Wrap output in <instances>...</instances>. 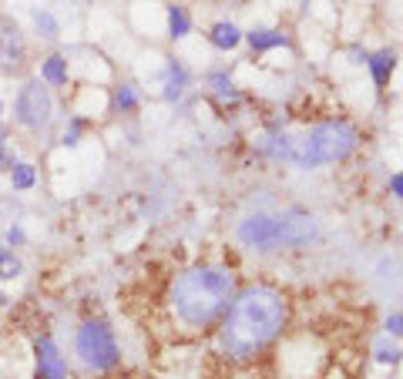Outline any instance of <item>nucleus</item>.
I'll return each mask as SVG.
<instances>
[{
    "mask_svg": "<svg viewBox=\"0 0 403 379\" xmlns=\"http://www.w3.org/2000/svg\"><path fill=\"white\" fill-rule=\"evenodd\" d=\"M286 326V295L272 286H249L229 302L222 346L235 359L259 356Z\"/></svg>",
    "mask_w": 403,
    "mask_h": 379,
    "instance_id": "nucleus-1",
    "label": "nucleus"
},
{
    "mask_svg": "<svg viewBox=\"0 0 403 379\" xmlns=\"http://www.w3.org/2000/svg\"><path fill=\"white\" fill-rule=\"evenodd\" d=\"M235 275L229 269H218V265L188 269L171 286V309L185 326H209L229 309Z\"/></svg>",
    "mask_w": 403,
    "mask_h": 379,
    "instance_id": "nucleus-2",
    "label": "nucleus"
},
{
    "mask_svg": "<svg viewBox=\"0 0 403 379\" xmlns=\"http://www.w3.org/2000/svg\"><path fill=\"white\" fill-rule=\"evenodd\" d=\"M357 128L346 121H326L316 124L310 135H303L299 141H289V161L299 168H316V165H333L350 158L357 148Z\"/></svg>",
    "mask_w": 403,
    "mask_h": 379,
    "instance_id": "nucleus-3",
    "label": "nucleus"
},
{
    "mask_svg": "<svg viewBox=\"0 0 403 379\" xmlns=\"http://www.w3.org/2000/svg\"><path fill=\"white\" fill-rule=\"evenodd\" d=\"M78 356L84 359V366H91V369H111V366H118V359H121L118 343H114V333H111L105 322H88V326H81Z\"/></svg>",
    "mask_w": 403,
    "mask_h": 379,
    "instance_id": "nucleus-4",
    "label": "nucleus"
},
{
    "mask_svg": "<svg viewBox=\"0 0 403 379\" xmlns=\"http://www.w3.org/2000/svg\"><path fill=\"white\" fill-rule=\"evenodd\" d=\"M239 239L256 252H276V248H282V225L276 215L256 212L239 225Z\"/></svg>",
    "mask_w": 403,
    "mask_h": 379,
    "instance_id": "nucleus-5",
    "label": "nucleus"
},
{
    "mask_svg": "<svg viewBox=\"0 0 403 379\" xmlns=\"http://www.w3.org/2000/svg\"><path fill=\"white\" fill-rule=\"evenodd\" d=\"M14 118L24 128L47 124V118H51V94H47V88H41V81H31V84L20 88L17 105H14Z\"/></svg>",
    "mask_w": 403,
    "mask_h": 379,
    "instance_id": "nucleus-6",
    "label": "nucleus"
},
{
    "mask_svg": "<svg viewBox=\"0 0 403 379\" xmlns=\"http://www.w3.org/2000/svg\"><path fill=\"white\" fill-rule=\"evenodd\" d=\"M279 225H282V245H289V248H299L316 235V218L299 212V208L279 215Z\"/></svg>",
    "mask_w": 403,
    "mask_h": 379,
    "instance_id": "nucleus-7",
    "label": "nucleus"
},
{
    "mask_svg": "<svg viewBox=\"0 0 403 379\" xmlns=\"http://www.w3.org/2000/svg\"><path fill=\"white\" fill-rule=\"evenodd\" d=\"M64 373H67V363L61 359L58 346L47 335H41L37 339V379H64Z\"/></svg>",
    "mask_w": 403,
    "mask_h": 379,
    "instance_id": "nucleus-8",
    "label": "nucleus"
},
{
    "mask_svg": "<svg viewBox=\"0 0 403 379\" xmlns=\"http://www.w3.org/2000/svg\"><path fill=\"white\" fill-rule=\"evenodd\" d=\"M212 44L216 47H222V51H229V47H235L239 41H242V34H239V27L235 24H229V20H218L216 27H212Z\"/></svg>",
    "mask_w": 403,
    "mask_h": 379,
    "instance_id": "nucleus-9",
    "label": "nucleus"
},
{
    "mask_svg": "<svg viewBox=\"0 0 403 379\" xmlns=\"http://www.w3.org/2000/svg\"><path fill=\"white\" fill-rule=\"evenodd\" d=\"M249 44L256 47V51L282 47V44H286V34H276V31H252V34H249Z\"/></svg>",
    "mask_w": 403,
    "mask_h": 379,
    "instance_id": "nucleus-10",
    "label": "nucleus"
},
{
    "mask_svg": "<svg viewBox=\"0 0 403 379\" xmlns=\"http://www.w3.org/2000/svg\"><path fill=\"white\" fill-rule=\"evenodd\" d=\"M370 67H373V77H376V84H387L390 71H393V54H390V51H380V54H376V58L370 61Z\"/></svg>",
    "mask_w": 403,
    "mask_h": 379,
    "instance_id": "nucleus-11",
    "label": "nucleus"
},
{
    "mask_svg": "<svg viewBox=\"0 0 403 379\" xmlns=\"http://www.w3.org/2000/svg\"><path fill=\"white\" fill-rule=\"evenodd\" d=\"M44 77L51 81V84H64V81H67V71H64L61 58H51V61L44 64Z\"/></svg>",
    "mask_w": 403,
    "mask_h": 379,
    "instance_id": "nucleus-12",
    "label": "nucleus"
},
{
    "mask_svg": "<svg viewBox=\"0 0 403 379\" xmlns=\"http://www.w3.org/2000/svg\"><path fill=\"white\" fill-rule=\"evenodd\" d=\"M182 84H185V71H182L178 64H171V67H169V88H165V94H169V98H178V94H182Z\"/></svg>",
    "mask_w": 403,
    "mask_h": 379,
    "instance_id": "nucleus-13",
    "label": "nucleus"
},
{
    "mask_svg": "<svg viewBox=\"0 0 403 379\" xmlns=\"http://www.w3.org/2000/svg\"><path fill=\"white\" fill-rule=\"evenodd\" d=\"M171 37H185V31H188V17H185V11L182 7H171Z\"/></svg>",
    "mask_w": 403,
    "mask_h": 379,
    "instance_id": "nucleus-14",
    "label": "nucleus"
},
{
    "mask_svg": "<svg viewBox=\"0 0 403 379\" xmlns=\"http://www.w3.org/2000/svg\"><path fill=\"white\" fill-rule=\"evenodd\" d=\"M31 185H34V168L17 165L14 168V188H31Z\"/></svg>",
    "mask_w": 403,
    "mask_h": 379,
    "instance_id": "nucleus-15",
    "label": "nucleus"
},
{
    "mask_svg": "<svg viewBox=\"0 0 403 379\" xmlns=\"http://www.w3.org/2000/svg\"><path fill=\"white\" fill-rule=\"evenodd\" d=\"M34 20H37V31H44V37H54V31H58L54 17L44 14V11H37V14H34Z\"/></svg>",
    "mask_w": 403,
    "mask_h": 379,
    "instance_id": "nucleus-16",
    "label": "nucleus"
},
{
    "mask_svg": "<svg viewBox=\"0 0 403 379\" xmlns=\"http://www.w3.org/2000/svg\"><path fill=\"white\" fill-rule=\"evenodd\" d=\"M17 272H20V262H17V258H11V255H4V252H0V275H4V279H14Z\"/></svg>",
    "mask_w": 403,
    "mask_h": 379,
    "instance_id": "nucleus-17",
    "label": "nucleus"
},
{
    "mask_svg": "<svg viewBox=\"0 0 403 379\" xmlns=\"http://www.w3.org/2000/svg\"><path fill=\"white\" fill-rule=\"evenodd\" d=\"M212 84H216V91H218V94H229V98H235L232 81H229L225 74H216V77H212Z\"/></svg>",
    "mask_w": 403,
    "mask_h": 379,
    "instance_id": "nucleus-18",
    "label": "nucleus"
},
{
    "mask_svg": "<svg viewBox=\"0 0 403 379\" xmlns=\"http://www.w3.org/2000/svg\"><path fill=\"white\" fill-rule=\"evenodd\" d=\"M376 352H380V363H397V356H400V352H397V346H390V349H387V343L376 349Z\"/></svg>",
    "mask_w": 403,
    "mask_h": 379,
    "instance_id": "nucleus-19",
    "label": "nucleus"
},
{
    "mask_svg": "<svg viewBox=\"0 0 403 379\" xmlns=\"http://www.w3.org/2000/svg\"><path fill=\"white\" fill-rule=\"evenodd\" d=\"M118 105H121V107H131V105H135V94H131V88H124V91L118 94Z\"/></svg>",
    "mask_w": 403,
    "mask_h": 379,
    "instance_id": "nucleus-20",
    "label": "nucleus"
},
{
    "mask_svg": "<svg viewBox=\"0 0 403 379\" xmlns=\"http://www.w3.org/2000/svg\"><path fill=\"white\" fill-rule=\"evenodd\" d=\"M387 329H390L393 335L400 333V316H393V319H390V322H387Z\"/></svg>",
    "mask_w": 403,
    "mask_h": 379,
    "instance_id": "nucleus-21",
    "label": "nucleus"
}]
</instances>
